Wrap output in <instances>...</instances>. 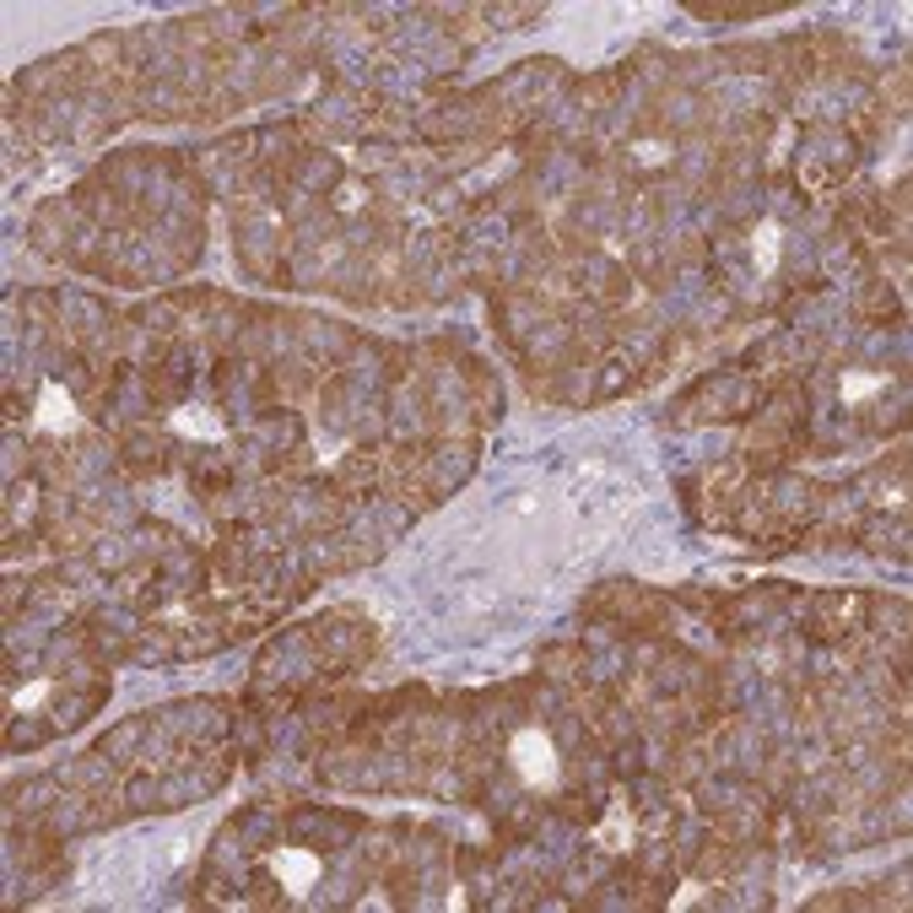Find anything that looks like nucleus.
<instances>
[{"mask_svg": "<svg viewBox=\"0 0 913 913\" xmlns=\"http://www.w3.org/2000/svg\"><path fill=\"white\" fill-rule=\"evenodd\" d=\"M508 762H514L519 784H525V789H535V794H552V789H557V778H563L557 747H552V736H546L541 725H525V730L508 741Z\"/></svg>", "mask_w": 913, "mask_h": 913, "instance_id": "1", "label": "nucleus"}, {"mask_svg": "<svg viewBox=\"0 0 913 913\" xmlns=\"http://www.w3.org/2000/svg\"><path fill=\"white\" fill-rule=\"evenodd\" d=\"M638 162H649V168H654V162H665V147H638Z\"/></svg>", "mask_w": 913, "mask_h": 913, "instance_id": "9", "label": "nucleus"}, {"mask_svg": "<svg viewBox=\"0 0 913 913\" xmlns=\"http://www.w3.org/2000/svg\"><path fill=\"white\" fill-rule=\"evenodd\" d=\"M887 390V373H849L843 379V400H871Z\"/></svg>", "mask_w": 913, "mask_h": 913, "instance_id": "7", "label": "nucleus"}, {"mask_svg": "<svg viewBox=\"0 0 913 913\" xmlns=\"http://www.w3.org/2000/svg\"><path fill=\"white\" fill-rule=\"evenodd\" d=\"M49 692H54V681H49V676H38V681L16 687V692H11V714H33V708H38Z\"/></svg>", "mask_w": 913, "mask_h": 913, "instance_id": "6", "label": "nucleus"}, {"mask_svg": "<svg viewBox=\"0 0 913 913\" xmlns=\"http://www.w3.org/2000/svg\"><path fill=\"white\" fill-rule=\"evenodd\" d=\"M601 843H606L610 854H621V849H627V811H621V805L610 811V822L601 827Z\"/></svg>", "mask_w": 913, "mask_h": 913, "instance_id": "8", "label": "nucleus"}, {"mask_svg": "<svg viewBox=\"0 0 913 913\" xmlns=\"http://www.w3.org/2000/svg\"><path fill=\"white\" fill-rule=\"evenodd\" d=\"M747 255H752V276H773V266H778V222H757L747 233Z\"/></svg>", "mask_w": 913, "mask_h": 913, "instance_id": "5", "label": "nucleus"}, {"mask_svg": "<svg viewBox=\"0 0 913 913\" xmlns=\"http://www.w3.org/2000/svg\"><path fill=\"white\" fill-rule=\"evenodd\" d=\"M76 422H82V417H76V400H71V390L49 379V384L38 390L33 428H38V433H76Z\"/></svg>", "mask_w": 913, "mask_h": 913, "instance_id": "3", "label": "nucleus"}, {"mask_svg": "<svg viewBox=\"0 0 913 913\" xmlns=\"http://www.w3.org/2000/svg\"><path fill=\"white\" fill-rule=\"evenodd\" d=\"M168 428H173L178 439H200V444H222V439H227V422H222L211 406H178V411L168 417Z\"/></svg>", "mask_w": 913, "mask_h": 913, "instance_id": "4", "label": "nucleus"}, {"mask_svg": "<svg viewBox=\"0 0 913 913\" xmlns=\"http://www.w3.org/2000/svg\"><path fill=\"white\" fill-rule=\"evenodd\" d=\"M266 871L276 876V887H282L287 898H304V892H313V881L324 876L319 854H308V849H271V854H266Z\"/></svg>", "mask_w": 913, "mask_h": 913, "instance_id": "2", "label": "nucleus"}]
</instances>
